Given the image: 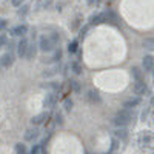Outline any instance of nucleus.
<instances>
[{
  "instance_id": "23",
  "label": "nucleus",
  "mask_w": 154,
  "mask_h": 154,
  "mask_svg": "<svg viewBox=\"0 0 154 154\" xmlns=\"http://www.w3.org/2000/svg\"><path fill=\"white\" fill-rule=\"evenodd\" d=\"M126 131L125 130H117V131H116V137H119V139H122V140H125L126 139Z\"/></svg>"
},
{
  "instance_id": "26",
  "label": "nucleus",
  "mask_w": 154,
  "mask_h": 154,
  "mask_svg": "<svg viewBox=\"0 0 154 154\" xmlns=\"http://www.w3.org/2000/svg\"><path fill=\"white\" fill-rule=\"evenodd\" d=\"M62 57V51L60 49H56V53H54V56L51 57V60H59Z\"/></svg>"
},
{
  "instance_id": "14",
  "label": "nucleus",
  "mask_w": 154,
  "mask_h": 154,
  "mask_svg": "<svg viewBox=\"0 0 154 154\" xmlns=\"http://www.w3.org/2000/svg\"><path fill=\"white\" fill-rule=\"evenodd\" d=\"M88 100L89 102H91V103H100V97H99V93L97 91H93V89H91V91H88Z\"/></svg>"
},
{
  "instance_id": "17",
  "label": "nucleus",
  "mask_w": 154,
  "mask_h": 154,
  "mask_svg": "<svg viewBox=\"0 0 154 154\" xmlns=\"http://www.w3.org/2000/svg\"><path fill=\"white\" fill-rule=\"evenodd\" d=\"M131 75H133V79H136V80H142V71H140V68H137V66H134L131 69Z\"/></svg>"
},
{
  "instance_id": "15",
  "label": "nucleus",
  "mask_w": 154,
  "mask_h": 154,
  "mask_svg": "<svg viewBox=\"0 0 154 154\" xmlns=\"http://www.w3.org/2000/svg\"><path fill=\"white\" fill-rule=\"evenodd\" d=\"M102 23V12H96L89 17V25H100Z\"/></svg>"
},
{
  "instance_id": "31",
  "label": "nucleus",
  "mask_w": 154,
  "mask_h": 154,
  "mask_svg": "<svg viewBox=\"0 0 154 154\" xmlns=\"http://www.w3.org/2000/svg\"><path fill=\"white\" fill-rule=\"evenodd\" d=\"M88 31V26H85V28H82V31H80V35L82 37H85V32Z\"/></svg>"
},
{
  "instance_id": "19",
  "label": "nucleus",
  "mask_w": 154,
  "mask_h": 154,
  "mask_svg": "<svg viewBox=\"0 0 154 154\" xmlns=\"http://www.w3.org/2000/svg\"><path fill=\"white\" fill-rule=\"evenodd\" d=\"M77 48H79V42H77V40H72V42L68 45V51H69L71 54L77 53Z\"/></svg>"
},
{
  "instance_id": "18",
  "label": "nucleus",
  "mask_w": 154,
  "mask_h": 154,
  "mask_svg": "<svg viewBox=\"0 0 154 154\" xmlns=\"http://www.w3.org/2000/svg\"><path fill=\"white\" fill-rule=\"evenodd\" d=\"M71 71H72L74 74H80V72H82L80 63H79V62H72V63H71Z\"/></svg>"
},
{
  "instance_id": "11",
  "label": "nucleus",
  "mask_w": 154,
  "mask_h": 154,
  "mask_svg": "<svg viewBox=\"0 0 154 154\" xmlns=\"http://www.w3.org/2000/svg\"><path fill=\"white\" fill-rule=\"evenodd\" d=\"M37 137H38V131L35 130V128L26 130V133H25V140H26V142H34Z\"/></svg>"
},
{
  "instance_id": "16",
  "label": "nucleus",
  "mask_w": 154,
  "mask_h": 154,
  "mask_svg": "<svg viewBox=\"0 0 154 154\" xmlns=\"http://www.w3.org/2000/svg\"><path fill=\"white\" fill-rule=\"evenodd\" d=\"M142 45H143V48H145V49L154 51V38H152V37H149V38H145Z\"/></svg>"
},
{
  "instance_id": "10",
  "label": "nucleus",
  "mask_w": 154,
  "mask_h": 154,
  "mask_svg": "<svg viewBox=\"0 0 154 154\" xmlns=\"http://www.w3.org/2000/svg\"><path fill=\"white\" fill-rule=\"evenodd\" d=\"M139 103H140V99L139 97H131V99H128V100L123 102V108L131 109V108H136Z\"/></svg>"
},
{
  "instance_id": "13",
  "label": "nucleus",
  "mask_w": 154,
  "mask_h": 154,
  "mask_svg": "<svg viewBox=\"0 0 154 154\" xmlns=\"http://www.w3.org/2000/svg\"><path fill=\"white\" fill-rule=\"evenodd\" d=\"M35 54H37V46H35V43H29V45H28V49H26V56H25V57L31 60V59L35 57Z\"/></svg>"
},
{
  "instance_id": "12",
  "label": "nucleus",
  "mask_w": 154,
  "mask_h": 154,
  "mask_svg": "<svg viewBox=\"0 0 154 154\" xmlns=\"http://www.w3.org/2000/svg\"><path fill=\"white\" fill-rule=\"evenodd\" d=\"M152 68H154V57L152 56H145L143 57V69L151 71Z\"/></svg>"
},
{
  "instance_id": "24",
  "label": "nucleus",
  "mask_w": 154,
  "mask_h": 154,
  "mask_svg": "<svg viewBox=\"0 0 154 154\" xmlns=\"http://www.w3.org/2000/svg\"><path fill=\"white\" fill-rule=\"evenodd\" d=\"M63 106H65L66 111H71V108H72V100H71V99H66L65 103H63Z\"/></svg>"
},
{
  "instance_id": "4",
  "label": "nucleus",
  "mask_w": 154,
  "mask_h": 154,
  "mask_svg": "<svg viewBox=\"0 0 154 154\" xmlns=\"http://www.w3.org/2000/svg\"><path fill=\"white\" fill-rule=\"evenodd\" d=\"M12 63H14V56H12L11 51L0 57V65H2L3 68H9V66L12 65Z\"/></svg>"
},
{
  "instance_id": "25",
  "label": "nucleus",
  "mask_w": 154,
  "mask_h": 154,
  "mask_svg": "<svg viewBox=\"0 0 154 154\" xmlns=\"http://www.w3.org/2000/svg\"><path fill=\"white\" fill-rule=\"evenodd\" d=\"M54 119H56V123H57V125H62V123H63V116H62L60 112H57V114L54 116Z\"/></svg>"
},
{
  "instance_id": "6",
  "label": "nucleus",
  "mask_w": 154,
  "mask_h": 154,
  "mask_svg": "<svg viewBox=\"0 0 154 154\" xmlns=\"http://www.w3.org/2000/svg\"><path fill=\"white\" fill-rule=\"evenodd\" d=\"M49 119V112H40V114H37V116H34V117L31 119V122H32V125H42V123H45L46 120Z\"/></svg>"
},
{
  "instance_id": "34",
  "label": "nucleus",
  "mask_w": 154,
  "mask_h": 154,
  "mask_svg": "<svg viewBox=\"0 0 154 154\" xmlns=\"http://www.w3.org/2000/svg\"><path fill=\"white\" fill-rule=\"evenodd\" d=\"M152 69H154V68H152ZM152 74H154V72H152Z\"/></svg>"
},
{
  "instance_id": "22",
  "label": "nucleus",
  "mask_w": 154,
  "mask_h": 154,
  "mask_svg": "<svg viewBox=\"0 0 154 154\" xmlns=\"http://www.w3.org/2000/svg\"><path fill=\"white\" fill-rule=\"evenodd\" d=\"M42 149H43L42 143H40V145H34V148L29 151V154H40V152H42Z\"/></svg>"
},
{
  "instance_id": "30",
  "label": "nucleus",
  "mask_w": 154,
  "mask_h": 154,
  "mask_svg": "<svg viewBox=\"0 0 154 154\" xmlns=\"http://www.w3.org/2000/svg\"><path fill=\"white\" fill-rule=\"evenodd\" d=\"M28 9H29V8H28L26 5H25V6H23V8L19 11V14H26V12H28Z\"/></svg>"
},
{
  "instance_id": "9",
  "label": "nucleus",
  "mask_w": 154,
  "mask_h": 154,
  "mask_svg": "<svg viewBox=\"0 0 154 154\" xmlns=\"http://www.w3.org/2000/svg\"><path fill=\"white\" fill-rule=\"evenodd\" d=\"M26 32H28V26H26V25H17V26H14L11 29L12 35H22L23 37Z\"/></svg>"
},
{
  "instance_id": "32",
  "label": "nucleus",
  "mask_w": 154,
  "mask_h": 154,
  "mask_svg": "<svg viewBox=\"0 0 154 154\" xmlns=\"http://www.w3.org/2000/svg\"><path fill=\"white\" fill-rule=\"evenodd\" d=\"M86 3H88V5H94L96 0H86Z\"/></svg>"
},
{
  "instance_id": "20",
  "label": "nucleus",
  "mask_w": 154,
  "mask_h": 154,
  "mask_svg": "<svg viewBox=\"0 0 154 154\" xmlns=\"http://www.w3.org/2000/svg\"><path fill=\"white\" fill-rule=\"evenodd\" d=\"M69 83H71V88L74 89L75 93H80V91H82V88H80V83L77 82V80H71Z\"/></svg>"
},
{
  "instance_id": "8",
  "label": "nucleus",
  "mask_w": 154,
  "mask_h": 154,
  "mask_svg": "<svg viewBox=\"0 0 154 154\" xmlns=\"http://www.w3.org/2000/svg\"><path fill=\"white\" fill-rule=\"evenodd\" d=\"M56 102H57V94L56 93H49L45 97V100H43V105H45V108H53L56 105Z\"/></svg>"
},
{
  "instance_id": "29",
  "label": "nucleus",
  "mask_w": 154,
  "mask_h": 154,
  "mask_svg": "<svg viewBox=\"0 0 154 154\" xmlns=\"http://www.w3.org/2000/svg\"><path fill=\"white\" fill-rule=\"evenodd\" d=\"M25 2V0H11V3L14 6H22V3Z\"/></svg>"
},
{
  "instance_id": "7",
  "label": "nucleus",
  "mask_w": 154,
  "mask_h": 154,
  "mask_svg": "<svg viewBox=\"0 0 154 154\" xmlns=\"http://www.w3.org/2000/svg\"><path fill=\"white\" fill-rule=\"evenodd\" d=\"M28 40L26 38H22V40L17 43V54H19V57H25L26 56V49H28Z\"/></svg>"
},
{
  "instance_id": "5",
  "label": "nucleus",
  "mask_w": 154,
  "mask_h": 154,
  "mask_svg": "<svg viewBox=\"0 0 154 154\" xmlns=\"http://www.w3.org/2000/svg\"><path fill=\"white\" fill-rule=\"evenodd\" d=\"M133 91H134L136 96L145 94V93H146V83H145L143 80H136V83H134V86H133Z\"/></svg>"
},
{
  "instance_id": "3",
  "label": "nucleus",
  "mask_w": 154,
  "mask_h": 154,
  "mask_svg": "<svg viewBox=\"0 0 154 154\" xmlns=\"http://www.w3.org/2000/svg\"><path fill=\"white\" fill-rule=\"evenodd\" d=\"M57 45L53 42V38H51L49 35H42L40 40H38V48H40L42 51H45V53H49V51H53Z\"/></svg>"
},
{
  "instance_id": "27",
  "label": "nucleus",
  "mask_w": 154,
  "mask_h": 154,
  "mask_svg": "<svg viewBox=\"0 0 154 154\" xmlns=\"http://www.w3.org/2000/svg\"><path fill=\"white\" fill-rule=\"evenodd\" d=\"M6 26H8V20H5V19H0V31H3Z\"/></svg>"
},
{
  "instance_id": "21",
  "label": "nucleus",
  "mask_w": 154,
  "mask_h": 154,
  "mask_svg": "<svg viewBox=\"0 0 154 154\" xmlns=\"http://www.w3.org/2000/svg\"><path fill=\"white\" fill-rule=\"evenodd\" d=\"M16 151H17V154H26V146H25L23 143H17Z\"/></svg>"
},
{
  "instance_id": "2",
  "label": "nucleus",
  "mask_w": 154,
  "mask_h": 154,
  "mask_svg": "<svg viewBox=\"0 0 154 154\" xmlns=\"http://www.w3.org/2000/svg\"><path fill=\"white\" fill-rule=\"evenodd\" d=\"M102 23H109V25L117 26V25H120V17L112 9H106L102 12Z\"/></svg>"
},
{
  "instance_id": "28",
  "label": "nucleus",
  "mask_w": 154,
  "mask_h": 154,
  "mask_svg": "<svg viewBox=\"0 0 154 154\" xmlns=\"http://www.w3.org/2000/svg\"><path fill=\"white\" fill-rule=\"evenodd\" d=\"M8 43V38H6V35H0V46H5Z\"/></svg>"
},
{
  "instance_id": "1",
  "label": "nucleus",
  "mask_w": 154,
  "mask_h": 154,
  "mask_svg": "<svg viewBox=\"0 0 154 154\" xmlns=\"http://www.w3.org/2000/svg\"><path fill=\"white\" fill-rule=\"evenodd\" d=\"M131 120H133V112L126 108H122L120 111H117V114H116L114 125L117 128H125L126 125L131 123Z\"/></svg>"
},
{
  "instance_id": "33",
  "label": "nucleus",
  "mask_w": 154,
  "mask_h": 154,
  "mask_svg": "<svg viewBox=\"0 0 154 154\" xmlns=\"http://www.w3.org/2000/svg\"><path fill=\"white\" fill-rule=\"evenodd\" d=\"M40 154H45V152H40Z\"/></svg>"
}]
</instances>
